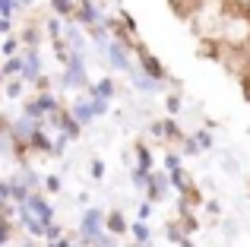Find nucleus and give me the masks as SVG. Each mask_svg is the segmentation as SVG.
I'll use <instances>...</instances> for the list:
<instances>
[{"instance_id":"nucleus-52","label":"nucleus","mask_w":250,"mask_h":247,"mask_svg":"<svg viewBox=\"0 0 250 247\" xmlns=\"http://www.w3.org/2000/svg\"><path fill=\"white\" fill-rule=\"evenodd\" d=\"M127 247H152V244H136V241H130Z\"/></svg>"},{"instance_id":"nucleus-37","label":"nucleus","mask_w":250,"mask_h":247,"mask_svg":"<svg viewBox=\"0 0 250 247\" xmlns=\"http://www.w3.org/2000/svg\"><path fill=\"white\" fill-rule=\"evenodd\" d=\"M67 146H70V140L63 133H54V159H63L67 155Z\"/></svg>"},{"instance_id":"nucleus-32","label":"nucleus","mask_w":250,"mask_h":247,"mask_svg":"<svg viewBox=\"0 0 250 247\" xmlns=\"http://www.w3.org/2000/svg\"><path fill=\"white\" fill-rule=\"evenodd\" d=\"M19 51H22V44H19V35H10V38H0V54L6 57H16Z\"/></svg>"},{"instance_id":"nucleus-44","label":"nucleus","mask_w":250,"mask_h":247,"mask_svg":"<svg viewBox=\"0 0 250 247\" xmlns=\"http://www.w3.org/2000/svg\"><path fill=\"white\" fill-rule=\"evenodd\" d=\"M222 228H225V238H238V222H234V219H225Z\"/></svg>"},{"instance_id":"nucleus-8","label":"nucleus","mask_w":250,"mask_h":247,"mask_svg":"<svg viewBox=\"0 0 250 247\" xmlns=\"http://www.w3.org/2000/svg\"><path fill=\"white\" fill-rule=\"evenodd\" d=\"M25 206H29V209L35 212V219H38V222L44 225V228L57 222V209H54V203H51V200H48V193L35 190V193H32V197H29V203H25Z\"/></svg>"},{"instance_id":"nucleus-24","label":"nucleus","mask_w":250,"mask_h":247,"mask_svg":"<svg viewBox=\"0 0 250 247\" xmlns=\"http://www.w3.org/2000/svg\"><path fill=\"white\" fill-rule=\"evenodd\" d=\"M165 238H168V244H177V247H181L190 235L184 231V225L177 222V219H168V222H165Z\"/></svg>"},{"instance_id":"nucleus-16","label":"nucleus","mask_w":250,"mask_h":247,"mask_svg":"<svg viewBox=\"0 0 250 247\" xmlns=\"http://www.w3.org/2000/svg\"><path fill=\"white\" fill-rule=\"evenodd\" d=\"M85 99H108V102H114L117 99V80H114V76H102L98 82L89 86Z\"/></svg>"},{"instance_id":"nucleus-1","label":"nucleus","mask_w":250,"mask_h":247,"mask_svg":"<svg viewBox=\"0 0 250 247\" xmlns=\"http://www.w3.org/2000/svg\"><path fill=\"white\" fill-rule=\"evenodd\" d=\"M57 86H61L63 92H76V95H85V92H89V86H92V80H89V54L73 51V57H70V63L63 67Z\"/></svg>"},{"instance_id":"nucleus-36","label":"nucleus","mask_w":250,"mask_h":247,"mask_svg":"<svg viewBox=\"0 0 250 247\" xmlns=\"http://www.w3.org/2000/svg\"><path fill=\"white\" fill-rule=\"evenodd\" d=\"M19 13V0H0V16L3 19H13Z\"/></svg>"},{"instance_id":"nucleus-33","label":"nucleus","mask_w":250,"mask_h":247,"mask_svg":"<svg viewBox=\"0 0 250 247\" xmlns=\"http://www.w3.org/2000/svg\"><path fill=\"white\" fill-rule=\"evenodd\" d=\"M61 190H63V178H61V174H44L42 193H48V197H57Z\"/></svg>"},{"instance_id":"nucleus-29","label":"nucleus","mask_w":250,"mask_h":247,"mask_svg":"<svg viewBox=\"0 0 250 247\" xmlns=\"http://www.w3.org/2000/svg\"><path fill=\"white\" fill-rule=\"evenodd\" d=\"M44 35H48L51 41H61L63 38V19H57L54 13H51V16L44 19Z\"/></svg>"},{"instance_id":"nucleus-19","label":"nucleus","mask_w":250,"mask_h":247,"mask_svg":"<svg viewBox=\"0 0 250 247\" xmlns=\"http://www.w3.org/2000/svg\"><path fill=\"white\" fill-rule=\"evenodd\" d=\"M168 178H171V190H177V197H184V193H190L196 187L193 174H190L187 168H177V171H171Z\"/></svg>"},{"instance_id":"nucleus-41","label":"nucleus","mask_w":250,"mask_h":247,"mask_svg":"<svg viewBox=\"0 0 250 247\" xmlns=\"http://www.w3.org/2000/svg\"><path fill=\"white\" fill-rule=\"evenodd\" d=\"M238 86H241V99H244V102H250V67H247L244 73L238 76Z\"/></svg>"},{"instance_id":"nucleus-21","label":"nucleus","mask_w":250,"mask_h":247,"mask_svg":"<svg viewBox=\"0 0 250 247\" xmlns=\"http://www.w3.org/2000/svg\"><path fill=\"white\" fill-rule=\"evenodd\" d=\"M29 197H32L29 187H25L19 178H10V203L13 206H25V203H29Z\"/></svg>"},{"instance_id":"nucleus-7","label":"nucleus","mask_w":250,"mask_h":247,"mask_svg":"<svg viewBox=\"0 0 250 247\" xmlns=\"http://www.w3.org/2000/svg\"><path fill=\"white\" fill-rule=\"evenodd\" d=\"M143 193H146V200L152 206L162 203V200L168 197V193H171V178H168L165 168H155V171L149 174V184H146V190H143Z\"/></svg>"},{"instance_id":"nucleus-43","label":"nucleus","mask_w":250,"mask_h":247,"mask_svg":"<svg viewBox=\"0 0 250 247\" xmlns=\"http://www.w3.org/2000/svg\"><path fill=\"white\" fill-rule=\"evenodd\" d=\"M95 247H121V244H117V238H114V235H108V231H104V235L95 241Z\"/></svg>"},{"instance_id":"nucleus-14","label":"nucleus","mask_w":250,"mask_h":247,"mask_svg":"<svg viewBox=\"0 0 250 247\" xmlns=\"http://www.w3.org/2000/svg\"><path fill=\"white\" fill-rule=\"evenodd\" d=\"M133 165L140 168V171H146V174L155 171V155H152V146H149L146 140L133 143Z\"/></svg>"},{"instance_id":"nucleus-38","label":"nucleus","mask_w":250,"mask_h":247,"mask_svg":"<svg viewBox=\"0 0 250 247\" xmlns=\"http://www.w3.org/2000/svg\"><path fill=\"white\" fill-rule=\"evenodd\" d=\"M70 231H63V225L61 222H54V225H48V235H44V241H61V238H67Z\"/></svg>"},{"instance_id":"nucleus-34","label":"nucleus","mask_w":250,"mask_h":247,"mask_svg":"<svg viewBox=\"0 0 250 247\" xmlns=\"http://www.w3.org/2000/svg\"><path fill=\"white\" fill-rule=\"evenodd\" d=\"M219 165H222V171H225V174H241V162L238 159H234V155H222V162H219Z\"/></svg>"},{"instance_id":"nucleus-51","label":"nucleus","mask_w":250,"mask_h":247,"mask_svg":"<svg viewBox=\"0 0 250 247\" xmlns=\"http://www.w3.org/2000/svg\"><path fill=\"white\" fill-rule=\"evenodd\" d=\"M35 6V0H19V10H32Z\"/></svg>"},{"instance_id":"nucleus-15","label":"nucleus","mask_w":250,"mask_h":247,"mask_svg":"<svg viewBox=\"0 0 250 247\" xmlns=\"http://www.w3.org/2000/svg\"><path fill=\"white\" fill-rule=\"evenodd\" d=\"M168 3H171V13H174L177 19L193 22V19L203 13V3H206V0H168Z\"/></svg>"},{"instance_id":"nucleus-17","label":"nucleus","mask_w":250,"mask_h":247,"mask_svg":"<svg viewBox=\"0 0 250 247\" xmlns=\"http://www.w3.org/2000/svg\"><path fill=\"white\" fill-rule=\"evenodd\" d=\"M104 231H108V235H114V238H124L130 231L127 216H124L121 209H108V212H104Z\"/></svg>"},{"instance_id":"nucleus-12","label":"nucleus","mask_w":250,"mask_h":247,"mask_svg":"<svg viewBox=\"0 0 250 247\" xmlns=\"http://www.w3.org/2000/svg\"><path fill=\"white\" fill-rule=\"evenodd\" d=\"M44 25L38 22H29L22 25V32H19V44H22V51H42V41H44Z\"/></svg>"},{"instance_id":"nucleus-20","label":"nucleus","mask_w":250,"mask_h":247,"mask_svg":"<svg viewBox=\"0 0 250 247\" xmlns=\"http://www.w3.org/2000/svg\"><path fill=\"white\" fill-rule=\"evenodd\" d=\"M16 178L22 181V184L29 187L32 193H35V190H42V184H44V174H38L32 165H22V168H19V174H16Z\"/></svg>"},{"instance_id":"nucleus-23","label":"nucleus","mask_w":250,"mask_h":247,"mask_svg":"<svg viewBox=\"0 0 250 247\" xmlns=\"http://www.w3.org/2000/svg\"><path fill=\"white\" fill-rule=\"evenodd\" d=\"M130 241H136V244H152V225L149 222H130Z\"/></svg>"},{"instance_id":"nucleus-2","label":"nucleus","mask_w":250,"mask_h":247,"mask_svg":"<svg viewBox=\"0 0 250 247\" xmlns=\"http://www.w3.org/2000/svg\"><path fill=\"white\" fill-rule=\"evenodd\" d=\"M102 235H104V212L98 206H85L76 219V247H95Z\"/></svg>"},{"instance_id":"nucleus-53","label":"nucleus","mask_w":250,"mask_h":247,"mask_svg":"<svg viewBox=\"0 0 250 247\" xmlns=\"http://www.w3.org/2000/svg\"><path fill=\"white\" fill-rule=\"evenodd\" d=\"M181 247H196V244H193V241H190V238H187V241H184Z\"/></svg>"},{"instance_id":"nucleus-45","label":"nucleus","mask_w":250,"mask_h":247,"mask_svg":"<svg viewBox=\"0 0 250 247\" xmlns=\"http://www.w3.org/2000/svg\"><path fill=\"white\" fill-rule=\"evenodd\" d=\"M10 35H13V19L0 16V38H10Z\"/></svg>"},{"instance_id":"nucleus-49","label":"nucleus","mask_w":250,"mask_h":247,"mask_svg":"<svg viewBox=\"0 0 250 247\" xmlns=\"http://www.w3.org/2000/svg\"><path fill=\"white\" fill-rule=\"evenodd\" d=\"M19 247H44V241H35V238H25Z\"/></svg>"},{"instance_id":"nucleus-40","label":"nucleus","mask_w":250,"mask_h":247,"mask_svg":"<svg viewBox=\"0 0 250 247\" xmlns=\"http://www.w3.org/2000/svg\"><path fill=\"white\" fill-rule=\"evenodd\" d=\"M203 212H206L209 219H222V203L219 200H206V203H203Z\"/></svg>"},{"instance_id":"nucleus-22","label":"nucleus","mask_w":250,"mask_h":247,"mask_svg":"<svg viewBox=\"0 0 250 247\" xmlns=\"http://www.w3.org/2000/svg\"><path fill=\"white\" fill-rule=\"evenodd\" d=\"M51 13L63 22H73L76 16V0H51Z\"/></svg>"},{"instance_id":"nucleus-18","label":"nucleus","mask_w":250,"mask_h":247,"mask_svg":"<svg viewBox=\"0 0 250 247\" xmlns=\"http://www.w3.org/2000/svg\"><path fill=\"white\" fill-rule=\"evenodd\" d=\"M70 114H73V121L80 124V127L85 130L92 121H95V114H92V105H89V99L85 95H76L73 102H70Z\"/></svg>"},{"instance_id":"nucleus-50","label":"nucleus","mask_w":250,"mask_h":247,"mask_svg":"<svg viewBox=\"0 0 250 247\" xmlns=\"http://www.w3.org/2000/svg\"><path fill=\"white\" fill-rule=\"evenodd\" d=\"M76 203H80V206H89V193H85V190L76 193Z\"/></svg>"},{"instance_id":"nucleus-47","label":"nucleus","mask_w":250,"mask_h":247,"mask_svg":"<svg viewBox=\"0 0 250 247\" xmlns=\"http://www.w3.org/2000/svg\"><path fill=\"white\" fill-rule=\"evenodd\" d=\"M3 203H10V181L0 178V206H3Z\"/></svg>"},{"instance_id":"nucleus-30","label":"nucleus","mask_w":250,"mask_h":247,"mask_svg":"<svg viewBox=\"0 0 250 247\" xmlns=\"http://www.w3.org/2000/svg\"><path fill=\"white\" fill-rule=\"evenodd\" d=\"M177 152H181L184 159H200V155H203V149L196 146V140H193V136L187 133V136L181 140V146H177Z\"/></svg>"},{"instance_id":"nucleus-10","label":"nucleus","mask_w":250,"mask_h":247,"mask_svg":"<svg viewBox=\"0 0 250 247\" xmlns=\"http://www.w3.org/2000/svg\"><path fill=\"white\" fill-rule=\"evenodd\" d=\"M127 80H130V86H133V92H140V95H155V92H162V89H165V86H159V82L149 80V76L136 67V61H133V67L127 70Z\"/></svg>"},{"instance_id":"nucleus-42","label":"nucleus","mask_w":250,"mask_h":247,"mask_svg":"<svg viewBox=\"0 0 250 247\" xmlns=\"http://www.w3.org/2000/svg\"><path fill=\"white\" fill-rule=\"evenodd\" d=\"M152 203H149V200H143L140 206H136V219H140V222H149V219H152Z\"/></svg>"},{"instance_id":"nucleus-31","label":"nucleus","mask_w":250,"mask_h":247,"mask_svg":"<svg viewBox=\"0 0 250 247\" xmlns=\"http://www.w3.org/2000/svg\"><path fill=\"white\" fill-rule=\"evenodd\" d=\"M162 168L171 174V171H177V168H184V155L177 152V149H168L165 155H162Z\"/></svg>"},{"instance_id":"nucleus-35","label":"nucleus","mask_w":250,"mask_h":247,"mask_svg":"<svg viewBox=\"0 0 250 247\" xmlns=\"http://www.w3.org/2000/svg\"><path fill=\"white\" fill-rule=\"evenodd\" d=\"M89 105H92V114H95V118H104V114L111 111V102L108 99H89Z\"/></svg>"},{"instance_id":"nucleus-13","label":"nucleus","mask_w":250,"mask_h":247,"mask_svg":"<svg viewBox=\"0 0 250 247\" xmlns=\"http://www.w3.org/2000/svg\"><path fill=\"white\" fill-rule=\"evenodd\" d=\"M222 54H225V44L215 35H203L200 41H196V57H200V61H222Z\"/></svg>"},{"instance_id":"nucleus-4","label":"nucleus","mask_w":250,"mask_h":247,"mask_svg":"<svg viewBox=\"0 0 250 247\" xmlns=\"http://www.w3.org/2000/svg\"><path fill=\"white\" fill-rule=\"evenodd\" d=\"M149 136L152 143H165V146H181V140L187 133L181 130V124L174 118H159V121H149Z\"/></svg>"},{"instance_id":"nucleus-6","label":"nucleus","mask_w":250,"mask_h":247,"mask_svg":"<svg viewBox=\"0 0 250 247\" xmlns=\"http://www.w3.org/2000/svg\"><path fill=\"white\" fill-rule=\"evenodd\" d=\"M104 63H108V70H114V73H127V70L133 67V51H130L127 44L111 38L108 51H104Z\"/></svg>"},{"instance_id":"nucleus-5","label":"nucleus","mask_w":250,"mask_h":247,"mask_svg":"<svg viewBox=\"0 0 250 247\" xmlns=\"http://www.w3.org/2000/svg\"><path fill=\"white\" fill-rule=\"evenodd\" d=\"M104 6L102 3H92V0H80L76 3V16H73V25H80L83 32H89V29H95V25H102L104 22Z\"/></svg>"},{"instance_id":"nucleus-39","label":"nucleus","mask_w":250,"mask_h":247,"mask_svg":"<svg viewBox=\"0 0 250 247\" xmlns=\"http://www.w3.org/2000/svg\"><path fill=\"white\" fill-rule=\"evenodd\" d=\"M104 171H108V168H104V162H102V159H92V162H89V174H92V181H102V178H104Z\"/></svg>"},{"instance_id":"nucleus-46","label":"nucleus","mask_w":250,"mask_h":247,"mask_svg":"<svg viewBox=\"0 0 250 247\" xmlns=\"http://www.w3.org/2000/svg\"><path fill=\"white\" fill-rule=\"evenodd\" d=\"M73 238L76 235H67V238H61V241H44V247H73Z\"/></svg>"},{"instance_id":"nucleus-25","label":"nucleus","mask_w":250,"mask_h":247,"mask_svg":"<svg viewBox=\"0 0 250 247\" xmlns=\"http://www.w3.org/2000/svg\"><path fill=\"white\" fill-rule=\"evenodd\" d=\"M3 99H10V102H22L25 99V82L19 80V76H13V80L3 82Z\"/></svg>"},{"instance_id":"nucleus-27","label":"nucleus","mask_w":250,"mask_h":247,"mask_svg":"<svg viewBox=\"0 0 250 247\" xmlns=\"http://www.w3.org/2000/svg\"><path fill=\"white\" fill-rule=\"evenodd\" d=\"M0 73H3V80H13V76H22V51H19L16 57H6V61L0 63Z\"/></svg>"},{"instance_id":"nucleus-11","label":"nucleus","mask_w":250,"mask_h":247,"mask_svg":"<svg viewBox=\"0 0 250 247\" xmlns=\"http://www.w3.org/2000/svg\"><path fill=\"white\" fill-rule=\"evenodd\" d=\"M19 228L25 231V238H35V241H44V235H48V228L35 219L29 206H19Z\"/></svg>"},{"instance_id":"nucleus-26","label":"nucleus","mask_w":250,"mask_h":247,"mask_svg":"<svg viewBox=\"0 0 250 247\" xmlns=\"http://www.w3.org/2000/svg\"><path fill=\"white\" fill-rule=\"evenodd\" d=\"M190 136L196 140V146H200L203 152H212V149H215V133H212L209 127H196V130H193Z\"/></svg>"},{"instance_id":"nucleus-9","label":"nucleus","mask_w":250,"mask_h":247,"mask_svg":"<svg viewBox=\"0 0 250 247\" xmlns=\"http://www.w3.org/2000/svg\"><path fill=\"white\" fill-rule=\"evenodd\" d=\"M42 76H44L42 51H22V76H19V80H22L25 86H35Z\"/></svg>"},{"instance_id":"nucleus-48","label":"nucleus","mask_w":250,"mask_h":247,"mask_svg":"<svg viewBox=\"0 0 250 247\" xmlns=\"http://www.w3.org/2000/svg\"><path fill=\"white\" fill-rule=\"evenodd\" d=\"M35 92H51V76H42V80L35 82Z\"/></svg>"},{"instance_id":"nucleus-28","label":"nucleus","mask_w":250,"mask_h":247,"mask_svg":"<svg viewBox=\"0 0 250 247\" xmlns=\"http://www.w3.org/2000/svg\"><path fill=\"white\" fill-rule=\"evenodd\" d=\"M181 111H184L181 92H168L165 95V118H181Z\"/></svg>"},{"instance_id":"nucleus-54","label":"nucleus","mask_w":250,"mask_h":247,"mask_svg":"<svg viewBox=\"0 0 250 247\" xmlns=\"http://www.w3.org/2000/svg\"><path fill=\"white\" fill-rule=\"evenodd\" d=\"M0 247H3V244H0Z\"/></svg>"},{"instance_id":"nucleus-3","label":"nucleus","mask_w":250,"mask_h":247,"mask_svg":"<svg viewBox=\"0 0 250 247\" xmlns=\"http://www.w3.org/2000/svg\"><path fill=\"white\" fill-rule=\"evenodd\" d=\"M133 54H136V67H140V70H143V73H146V76H149L152 82H159V86H165V82L171 80V76H168V67H165V63H162L159 57L152 54V51L146 48V44H140V48H136Z\"/></svg>"}]
</instances>
